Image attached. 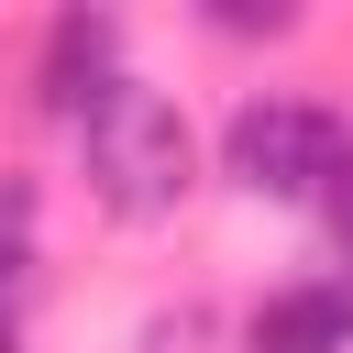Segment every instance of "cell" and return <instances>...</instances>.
I'll list each match as a JSON object with an SVG mask.
<instances>
[{"mask_svg": "<svg viewBox=\"0 0 353 353\" xmlns=\"http://www.w3.org/2000/svg\"><path fill=\"white\" fill-rule=\"evenodd\" d=\"M77 176H88V199L110 210V221H176L188 210V188H199V132H188V110L154 88V77H121L88 121H77Z\"/></svg>", "mask_w": 353, "mask_h": 353, "instance_id": "1", "label": "cell"}, {"mask_svg": "<svg viewBox=\"0 0 353 353\" xmlns=\"http://www.w3.org/2000/svg\"><path fill=\"white\" fill-rule=\"evenodd\" d=\"M331 165H342V110H331V99H298V88L232 99V121H221V176H232L243 199H265V210H320Z\"/></svg>", "mask_w": 353, "mask_h": 353, "instance_id": "2", "label": "cell"}, {"mask_svg": "<svg viewBox=\"0 0 353 353\" xmlns=\"http://www.w3.org/2000/svg\"><path fill=\"white\" fill-rule=\"evenodd\" d=\"M121 77H132V66H121V11L66 0V11L33 33V110H44V121H66V132H77Z\"/></svg>", "mask_w": 353, "mask_h": 353, "instance_id": "3", "label": "cell"}, {"mask_svg": "<svg viewBox=\"0 0 353 353\" xmlns=\"http://www.w3.org/2000/svg\"><path fill=\"white\" fill-rule=\"evenodd\" d=\"M243 353H353V276H287L243 309Z\"/></svg>", "mask_w": 353, "mask_h": 353, "instance_id": "4", "label": "cell"}, {"mask_svg": "<svg viewBox=\"0 0 353 353\" xmlns=\"http://www.w3.org/2000/svg\"><path fill=\"white\" fill-rule=\"evenodd\" d=\"M33 221H44V188H33L22 165H0V320H11V298L33 287Z\"/></svg>", "mask_w": 353, "mask_h": 353, "instance_id": "5", "label": "cell"}, {"mask_svg": "<svg viewBox=\"0 0 353 353\" xmlns=\"http://www.w3.org/2000/svg\"><path fill=\"white\" fill-rule=\"evenodd\" d=\"M320 232H331V276H353V132H342V165L320 188Z\"/></svg>", "mask_w": 353, "mask_h": 353, "instance_id": "6", "label": "cell"}, {"mask_svg": "<svg viewBox=\"0 0 353 353\" xmlns=\"http://www.w3.org/2000/svg\"><path fill=\"white\" fill-rule=\"evenodd\" d=\"M199 22H210V33H298V11H287V0H265V11H254V0H210Z\"/></svg>", "mask_w": 353, "mask_h": 353, "instance_id": "7", "label": "cell"}, {"mask_svg": "<svg viewBox=\"0 0 353 353\" xmlns=\"http://www.w3.org/2000/svg\"><path fill=\"white\" fill-rule=\"evenodd\" d=\"M0 353H22V331H11V320H0Z\"/></svg>", "mask_w": 353, "mask_h": 353, "instance_id": "8", "label": "cell"}]
</instances>
